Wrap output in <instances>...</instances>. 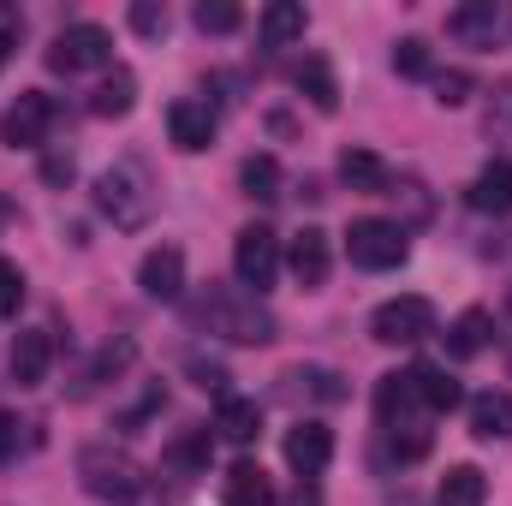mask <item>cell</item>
Listing matches in <instances>:
<instances>
[{"label": "cell", "instance_id": "cb8c5ba5", "mask_svg": "<svg viewBox=\"0 0 512 506\" xmlns=\"http://www.w3.org/2000/svg\"><path fill=\"white\" fill-rule=\"evenodd\" d=\"M489 334H495V316H489V310H465V316L447 328V358H459V364L477 358V352L489 346Z\"/></svg>", "mask_w": 512, "mask_h": 506}, {"label": "cell", "instance_id": "8992f818", "mask_svg": "<svg viewBox=\"0 0 512 506\" xmlns=\"http://www.w3.org/2000/svg\"><path fill=\"white\" fill-rule=\"evenodd\" d=\"M96 209H102L120 233H137V227L149 221V191H143V179H137L131 167H108V173L96 179Z\"/></svg>", "mask_w": 512, "mask_h": 506}, {"label": "cell", "instance_id": "d4e9b609", "mask_svg": "<svg viewBox=\"0 0 512 506\" xmlns=\"http://www.w3.org/2000/svg\"><path fill=\"white\" fill-rule=\"evenodd\" d=\"M137 108V78H131L126 66H114L102 84H96V96H90V114H102V120H120Z\"/></svg>", "mask_w": 512, "mask_h": 506}, {"label": "cell", "instance_id": "603a6c76", "mask_svg": "<svg viewBox=\"0 0 512 506\" xmlns=\"http://www.w3.org/2000/svg\"><path fill=\"white\" fill-rule=\"evenodd\" d=\"M209 453H215L209 429H185V435L167 447V471H173L179 483H191V477H203V471H209Z\"/></svg>", "mask_w": 512, "mask_h": 506}, {"label": "cell", "instance_id": "74e56055", "mask_svg": "<svg viewBox=\"0 0 512 506\" xmlns=\"http://www.w3.org/2000/svg\"><path fill=\"white\" fill-rule=\"evenodd\" d=\"M6 48H12V30H0V66H6Z\"/></svg>", "mask_w": 512, "mask_h": 506}, {"label": "cell", "instance_id": "44dd1931", "mask_svg": "<svg viewBox=\"0 0 512 506\" xmlns=\"http://www.w3.org/2000/svg\"><path fill=\"white\" fill-rule=\"evenodd\" d=\"M471 209H483V215H507L512 209V161H489V167L471 179Z\"/></svg>", "mask_w": 512, "mask_h": 506}, {"label": "cell", "instance_id": "484cf974", "mask_svg": "<svg viewBox=\"0 0 512 506\" xmlns=\"http://www.w3.org/2000/svg\"><path fill=\"white\" fill-rule=\"evenodd\" d=\"M435 501H441V506H483V501H489V477H483L477 465H453V471L441 477Z\"/></svg>", "mask_w": 512, "mask_h": 506}, {"label": "cell", "instance_id": "5b68a950", "mask_svg": "<svg viewBox=\"0 0 512 506\" xmlns=\"http://www.w3.org/2000/svg\"><path fill=\"white\" fill-rule=\"evenodd\" d=\"M370 334H376L382 346H417V340H429V334H435V304H429V298H417V292L387 298L382 310L370 316Z\"/></svg>", "mask_w": 512, "mask_h": 506}, {"label": "cell", "instance_id": "3957f363", "mask_svg": "<svg viewBox=\"0 0 512 506\" xmlns=\"http://www.w3.org/2000/svg\"><path fill=\"white\" fill-rule=\"evenodd\" d=\"M346 256H352L358 268L382 274V268H399V262L411 256V239H405V227H399V221L364 215V221H352V233H346Z\"/></svg>", "mask_w": 512, "mask_h": 506}, {"label": "cell", "instance_id": "2e32d148", "mask_svg": "<svg viewBox=\"0 0 512 506\" xmlns=\"http://www.w3.org/2000/svg\"><path fill=\"white\" fill-rule=\"evenodd\" d=\"M304 24H310L304 0H268V6H262V18H256L262 48H292V42L304 36Z\"/></svg>", "mask_w": 512, "mask_h": 506}, {"label": "cell", "instance_id": "9c48e42d", "mask_svg": "<svg viewBox=\"0 0 512 506\" xmlns=\"http://www.w3.org/2000/svg\"><path fill=\"white\" fill-rule=\"evenodd\" d=\"M512 12L501 0H465L459 12H447V36H459V42H477V48H495L501 36H507Z\"/></svg>", "mask_w": 512, "mask_h": 506}, {"label": "cell", "instance_id": "7402d4cb", "mask_svg": "<svg viewBox=\"0 0 512 506\" xmlns=\"http://www.w3.org/2000/svg\"><path fill=\"white\" fill-rule=\"evenodd\" d=\"M227 506H274V483H268V471L256 465V459H239L233 471H227Z\"/></svg>", "mask_w": 512, "mask_h": 506}, {"label": "cell", "instance_id": "4316f807", "mask_svg": "<svg viewBox=\"0 0 512 506\" xmlns=\"http://www.w3.org/2000/svg\"><path fill=\"white\" fill-rule=\"evenodd\" d=\"M411 381H417V399H423V411H453L465 393H459V381L447 376L441 364H417L411 370Z\"/></svg>", "mask_w": 512, "mask_h": 506}, {"label": "cell", "instance_id": "83f0119b", "mask_svg": "<svg viewBox=\"0 0 512 506\" xmlns=\"http://www.w3.org/2000/svg\"><path fill=\"white\" fill-rule=\"evenodd\" d=\"M239 185H245V197H256V203H274L280 197V161L274 155H251L239 167Z\"/></svg>", "mask_w": 512, "mask_h": 506}, {"label": "cell", "instance_id": "d590c367", "mask_svg": "<svg viewBox=\"0 0 512 506\" xmlns=\"http://www.w3.org/2000/svg\"><path fill=\"white\" fill-rule=\"evenodd\" d=\"M12 453H18V417H6V411H0V465H6Z\"/></svg>", "mask_w": 512, "mask_h": 506}, {"label": "cell", "instance_id": "d6986e66", "mask_svg": "<svg viewBox=\"0 0 512 506\" xmlns=\"http://www.w3.org/2000/svg\"><path fill=\"white\" fill-rule=\"evenodd\" d=\"M292 84L310 96V108H316V114H334V108H340V84H334V66H328L322 54H304V60H298V72H292Z\"/></svg>", "mask_w": 512, "mask_h": 506}, {"label": "cell", "instance_id": "836d02e7", "mask_svg": "<svg viewBox=\"0 0 512 506\" xmlns=\"http://www.w3.org/2000/svg\"><path fill=\"white\" fill-rule=\"evenodd\" d=\"M185 370H191V376H197V387H209V393H227V370H221V364H215V358H191V364H185Z\"/></svg>", "mask_w": 512, "mask_h": 506}, {"label": "cell", "instance_id": "4dcf8cb0", "mask_svg": "<svg viewBox=\"0 0 512 506\" xmlns=\"http://www.w3.org/2000/svg\"><path fill=\"white\" fill-rule=\"evenodd\" d=\"M18 304H24V274H18V262L0 256V316H18Z\"/></svg>", "mask_w": 512, "mask_h": 506}, {"label": "cell", "instance_id": "277c9868", "mask_svg": "<svg viewBox=\"0 0 512 506\" xmlns=\"http://www.w3.org/2000/svg\"><path fill=\"white\" fill-rule=\"evenodd\" d=\"M114 60V36L102 30V24H66L60 36H54V48H48V66L54 72H102Z\"/></svg>", "mask_w": 512, "mask_h": 506}, {"label": "cell", "instance_id": "8fae6325", "mask_svg": "<svg viewBox=\"0 0 512 506\" xmlns=\"http://www.w3.org/2000/svg\"><path fill=\"white\" fill-rule=\"evenodd\" d=\"M137 286L155 304H179L185 298V251L179 245H155V251L137 262Z\"/></svg>", "mask_w": 512, "mask_h": 506}, {"label": "cell", "instance_id": "ffe728a7", "mask_svg": "<svg viewBox=\"0 0 512 506\" xmlns=\"http://www.w3.org/2000/svg\"><path fill=\"white\" fill-rule=\"evenodd\" d=\"M471 435L477 441H507L512 435V393H477L471 399Z\"/></svg>", "mask_w": 512, "mask_h": 506}, {"label": "cell", "instance_id": "5bb4252c", "mask_svg": "<svg viewBox=\"0 0 512 506\" xmlns=\"http://www.w3.org/2000/svg\"><path fill=\"white\" fill-rule=\"evenodd\" d=\"M286 268L298 274V286L310 292V286H322L328 274H334V251H328V233L322 227H304L298 239H292V251H286Z\"/></svg>", "mask_w": 512, "mask_h": 506}, {"label": "cell", "instance_id": "9a60e30c", "mask_svg": "<svg viewBox=\"0 0 512 506\" xmlns=\"http://www.w3.org/2000/svg\"><path fill=\"white\" fill-rule=\"evenodd\" d=\"M167 137H173V149L197 155V149L215 143V114H209L203 102H173V108H167Z\"/></svg>", "mask_w": 512, "mask_h": 506}, {"label": "cell", "instance_id": "f1b7e54d", "mask_svg": "<svg viewBox=\"0 0 512 506\" xmlns=\"http://www.w3.org/2000/svg\"><path fill=\"white\" fill-rule=\"evenodd\" d=\"M239 24H245V6L239 0H203L197 6V30L203 36H233Z\"/></svg>", "mask_w": 512, "mask_h": 506}, {"label": "cell", "instance_id": "f546056e", "mask_svg": "<svg viewBox=\"0 0 512 506\" xmlns=\"http://www.w3.org/2000/svg\"><path fill=\"white\" fill-rule=\"evenodd\" d=\"M393 72H399V78H435V54H429V42H423V36H405V42L393 48Z\"/></svg>", "mask_w": 512, "mask_h": 506}, {"label": "cell", "instance_id": "7a4b0ae2", "mask_svg": "<svg viewBox=\"0 0 512 506\" xmlns=\"http://www.w3.org/2000/svg\"><path fill=\"white\" fill-rule=\"evenodd\" d=\"M78 477H84V489H90L96 501H114V506H137L149 495L137 459L120 453V447H84V453H78Z\"/></svg>", "mask_w": 512, "mask_h": 506}, {"label": "cell", "instance_id": "30bf717a", "mask_svg": "<svg viewBox=\"0 0 512 506\" xmlns=\"http://www.w3.org/2000/svg\"><path fill=\"white\" fill-rule=\"evenodd\" d=\"M280 447H286V465H292L298 477H322V471L334 465V429H328V423H292Z\"/></svg>", "mask_w": 512, "mask_h": 506}, {"label": "cell", "instance_id": "7c38bea8", "mask_svg": "<svg viewBox=\"0 0 512 506\" xmlns=\"http://www.w3.org/2000/svg\"><path fill=\"white\" fill-rule=\"evenodd\" d=\"M12 381L18 387H42L48 370H54V340H48V328H24L18 340H12Z\"/></svg>", "mask_w": 512, "mask_h": 506}, {"label": "cell", "instance_id": "6da1fadb", "mask_svg": "<svg viewBox=\"0 0 512 506\" xmlns=\"http://www.w3.org/2000/svg\"><path fill=\"white\" fill-rule=\"evenodd\" d=\"M197 322H203L209 334H221V340H239V346H268V340L280 334L256 292H209V298L197 304Z\"/></svg>", "mask_w": 512, "mask_h": 506}, {"label": "cell", "instance_id": "ba28073f", "mask_svg": "<svg viewBox=\"0 0 512 506\" xmlns=\"http://www.w3.org/2000/svg\"><path fill=\"white\" fill-rule=\"evenodd\" d=\"M48 126H54V96L18 90V102L0 114V143L6 149H42L48 143Z\"/></svg>", "mask_w": 512, "mask_h": 506}, {"label": "cell", "instance_id": "ac0fdd59", "mask_svg": "<svg viewBox=\"0 0 512 506\" xmlns=\"http://www.w3.org/2000/svg\"><path fill=\"white\" fill-rule=\"evenodd\" d=\"M340 179H346L352 191H364V197H382L387 185H393V173H387V161L376 155V149H358V143H352V149L340 155Z\"/></svg>", "mask_w": 512, "mask_h": 506}, {"label": "cell", "instance_id": "d6a6232c", "mask_svg": "<svg viewBox=\"0 0 512 506\" xmlns=\"http://www.w3.org/2000/svg\"><path fill=\"white\" fill-rule=\"evenodd\" d=\"M131 24H137L143 36H161V30H167V6H155V0H137V6H131Z\"/></svg>", "mask_w": 512, "mask_h": 506}, {"label": "cell", "instance_id": "1f68e13d", "mask_svg": "<svg viewBox=\"0 0 512 506\" xmlns=\"http://www.w3.org/2000/svg\"><path fill=\"white\" fill-rule=\"evenodd\" d=\"M465 96H471V78H465V72H441V78H435V102H441V108H459Z\"/></svg>", "mask_w": 512, "mask_h": 506}, {"label": "cell", "instance_id": "52a82bcc", "mask_svg": "<svg viewBox=\"0 0 512 506\" xmlns=\"http://www.w3.org/2000/svg\"><path fill=\"white\" fill-rule=\"evenodd\" d=\"M280 262H286V256H280V239H274L268 227H245V233L233 239V274H239V286L256 292V298L280 280Z\"/></svg>", "mask_w": 512, "mask_h": 506}, {"label": "cell", "instance_id": "e575fe53", "mask_svg": "<svg viewBox=\"0 0 512 506\" xmlns=\"http://www.w3.org/2000/svg\"><path fill=\"white\" fill-rule=\"evenodd\" d=\"M42 179H48V185H66V179H72V155H48V161H42Z\"/></svg>", "mask_w": 512, "mask_h": 506}, {"label": "cell", "instance_id": "4fadbf2b", "mask_svg": "<svg viewBox=\"0 0 512 506\" xmlns=\"http://www.w3.org/2000/svg\"><path fill=\"white\" fill-rule=\"evenodd\" d=\"M417 405H423V399H417V381H411V370H405V376L393 370V376L376 381V417H382L387 435H399V429H417V423H411V411H417Z\"/></svg>", "mask_w": 512, "mask_h": 506}, {"label": "cell", "instance_id": "8d00e7d4", "mask_svg": "<svg viewBox=\"0 0 512 506\" xmlns=\"http://www.w3.org/2000/svg\"><path fill=\"white\" fill-rule=\"evenodd\" d=\"M286 506H322V489H316L310 477H298V489L286 495Z\"/></svg>", "mask_w": 512, "mask_h": 506}, {"label": "cell", "instance_id": "e0dca14e", "mask_svg": "<svg viewBox=\"0 0 512 506\" xmlns=\"http://www.w3.org/2000/svg\"><path fill=\"white\" fill-rule=\"evenodd\" d=\"M215 429H221V441L251 447L256 435H262V405H256V399H239V393H221V405H215Z\"/></svg>", "mask_w": 512, "mask_h": 506}]
</instances>
